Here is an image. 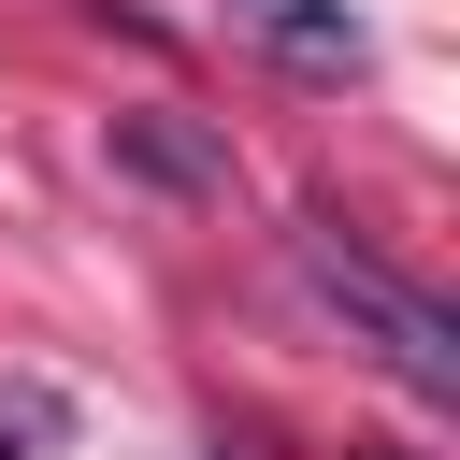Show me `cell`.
Instances as JSON below:
<instances>
[{
    "label": "cell",
    "instance_id": "obj_1",
    "mask_svg": "<svg viewBox=\"0 0 460 460\" xmlns=\"http://www.w3.org/2000/svg\"><path fill=\"white\" fill-rule=\"evenodd\" d=\"M302 288H316V302H331V316H345V331H359V345H374L417 402H460V316H446V302H417L388 259H359L331 216L302 230Z\"/></svg>",
    "mask_w": 460,
    "mask_h": 460
},
{
    "label": "cell",
    "instance_id": "obj_2",
    "mask_svg": "<svg viewBox=\"0 0 460 460\" xmlns=\"http://www.w3.org/2000/svg\"><path fill=\"white\" fill-rule=\"evenodd\" d=\"M244 43H273L288 72H359V14L345 0H230Z\"/></svg>",
    "mask_w": 460,
    "mask_h": 460
},
{
    "label": "cell",
    "instance_id": "obj_4",
    "mask_svg": "<svg viewBox=\"0 0 460 460\" xmlns=\"http://www.w3.org/2000/svg\"><path fill=\"white\" fill-rule=\"evenodd\" d=\"M374 460H402V446H374Z\"/></svg>",
    "mask_w": 460,
    "mask_h": 460
},
{
    "label": "cell",
    "instance_id": "obj_3",
    "mask_svg": "<svg viewBox=\"0 0 460 460\" xmlns=\"http://www.w3.org/2000/svg\"><path fill=\"white\" fill-rule=\"evenodd\" d=\"M0 460H29V446H14V431H0Z\"/></svg>",
    "mask_w": 460,
    "mask_h": 460
}]
</instances>
